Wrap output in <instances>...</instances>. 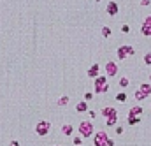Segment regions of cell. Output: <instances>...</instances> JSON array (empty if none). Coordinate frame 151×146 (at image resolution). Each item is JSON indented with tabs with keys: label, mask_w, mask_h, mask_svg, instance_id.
Returning a JSON list of instances; mask_svg holds the SVG:
<instances>
[{
	"label": "cell",
	"mask_w": 151,
	"mask_h": 146,
	"mask_svg": "<svg viewBox=\"0 0 151 146\" xmlns=\"http://www.w3.org/2000/svg\"><path fill=\"white\" fill-rule=\"evenodd\" d=\"M55 146H60V144H55Z\"/></svg>",
	"instance_id": "e575fe53"
},
{
	"label": "cell",
	"mask_w": 151,
	"mask_h": 146,
	"mask_svg": "<svg viewBox=\"0 0 151 146\" xmlns=\"http://www.w3.org/2000/svg\"><path fill=\"white\" fill-rule=\"evenodd\" d=\"M134 55H135V49L130 46V44H123V46H119V48L116 49V56H118V60H125V58L134 56Z\"/></svg>",
	"instance_id": "3957f363"
},
{
	"label": "cell",
	"mask_w": 151,
	"mask_h": 146,
	"mask_svg": "<svg viewBox=\"0 0 151 146\" xmlns=\"http://www.w3.org/2000/svg\"><path fill=\"white\" fill-rule=\"evenodd\" d=\"M72 144L74 146H81L83 144V137H81V135H74V137H72Z\"/></svg>",
	"instance_id": "ffe728a7"
},
{
	"label": "cell",
	"mask_w": 151,
	"mask_h": 146,
	"mask_svg": "<svg viewBox=\"0 0 151 146\" xmlns=\"http://www.w3.org/2000/svg\"><path fill=\"white\" fill-rule=\"evenodd\" d=\"M139 90L142 92V93H144L146 97H149V95H151V83H140Z\"/></svg>",
	"instance_id": "4fadbf2b"
},
{
	"label": "cell",
	"mask_w": 151,
	"mask_h": 146,
	"mask_svg": "<svg viewBox=\"0 0 151 146\" xmlns=\"http://www.w3.org/2000/svg\"><path fill=\"white\" fill-rule=\"evenodd\" d=\"M88 114H90V120H95V118H97V113H95L93 109H90V111H88Z\"/></svg>",
	"instance_id": "d4e9b609"
},
{
	"label": "cell",
	"mask_w": 151,
	"mask_h": 146,
	"mask_svg": "<svg viewBox=\"0 0 151 146\" xmlns=\"http://www.w3.org/2000/svg\"><path fill=\"white\" fill-rule=\"evenodd\" d=\"M111 34H113V30H111L109 27H102V35H104V39H109Z\"/></svg>",
	"instance_id": "ac0fdd59"
},
{
	"label": "cell",
	"mask_w": 151,
	"mask_h": 146,
	"mask_svg": "<svg viewBox=\"0 0 151 146\" xmlns=\"http://www.w3.org/2000/svg\"><path fill=\"white\" fill-rule=\"evenodd\" d=\"M118 120H119V114H114V116H111V118H107L106 120V125L107 127H118Z\"/></svg>",
	"instance_id": "7c38bea8"
},
{
	"label": "cell",
	"mask_w": 151,
	"mask_h": 146,
	"mask_svg": "<svg viewBox=\"0 0 151 146\" xmlns=\"http://www.w3.org/2000/svg\"><path fill=\"white\" fill-rule=\"evenodd\" d=\"M60 132H62V135H72V132H74V127L70 123H65V125H62V129H60Z\"/></svg>",
	"instance_id": "30bf717a"
},
{
	"label": "cell",
	"mask_w": 151,
	"mask_h": 146,
	"mask_svg": "<svg viewBox=\"0 0 151 146\" xmlns=\"http://www.w3.org/2000/svg\"><path fill=\"white\" fill-rule=\"evenodd\" d=\"M151 0H140V5H149Z\"/></svg>",
	"instance_id": "4dcf8cb0"
},
{
	"label": "cell",
	"mask_w": 151,
	"mask_h": 146,
	"mask_svg": "<svg viewBox=\"0 0 151 146\" xmlns=\"http://www.w3.org/2000/svg\"><path fill=\"white\" fill-rule=\"evenodd\" d=\"M116 100L118 102H125L127 100V93H123V92L121 93H116Z\"/></svg>",
	"instance_id": "7402d4cb"
},
{
	"label": "cell",
	"mask_w": 151,
	"mask_h": 146,
	"mask_svg": "<svg viewBox=\"0 0 151 146\" xmlns=\"http://www.w3.org/2000/svg\"><path fill=\"white\" fill-rule=\"evenodd\" d=\"M144 23H146V25H151V14H149V16H146V19H144Z\"/></svg>",
	"instance_id": "f546056e"
},
{
	"label": "cell",
	"mask_w": 151,
	"mask_h": 146,
	"mask_svg": "<svg viewBox=\"0 0 151 146\" xmlns=\"http://www.w3.org/2000/svg\"><path fill=\"white\" fill-rule=\"evenodd\" d=\"M142 108H140V106H134L132 109H130L128 111V116H137V118H140V114H142Z\"/></svg>",
	"instance_id": "8fae6325"
},
{
	"label": "cell",
	"mask_w": 151,
	"mask_h": 146,
	"mask_svg": "<svg viewBox=\"0 0 151 146\" xmlns=\"http://www.w3.org/2000/svg\"><path fill=\"white\" fill-rule=\"evenodd\" d=\"M76 111H77V113H86V111H88V102H86V100H79V102L76 104Z\"/></svg>",
	"instance_id": "5bb4252c"
},
{
	"label": "cell",
	"mask_w": 151,
	"mask_h": 146,
	"mask_svg": "<svg viewBox=\"0 0 151 146\" xmlns=\"http://www.w3.org/2000/svg\"><path fill=\"white\" fill-rule=\"evenodd\" d=\"M49 132H51V121H47V120L37 121V125H35V134L37 135L46 137V135H49Z\"/></svg>",
	"instance_id": "7a4b0ae2"
},
{
	"label": "cell",
	"mask_w": 151,
	"mask_h": 146,
	"mask_svg": "<svg viewBox=\"0 0 151 146\" xmlns=\"http://www.w3.org/2000/svg\"><path fill=\"white\" fill-rule=\"evenodd\" d=\"M9 146H19V141L18 139H13L11 143H9Z\"/></svg>",
	"instance_id": "f1b7e54d"
},
{
	"label": "cell",
	"mask_w": 151,
	"mask_h": 146,
	"mask_svg": "<svg viewBox=\"0 0 151 146\" xmlns=\"http://www.w3.org/2000/svg\"><path fill=\"white\" fill-rule=\"evenodd\" d=\"M123 132H125V129L121 127V125H118V127H116V135H121Z\"/></svg>",
	"instance_id": "cb8c5ba5"
},
{
	"label": "cell",
	"mask_w": 151,
	"mask_h": 146,
	"mask_svg": "<svg viewBox=\"0 0 151 146\" xmlns=\"http://www.w3.org/2000/svg\"><path fill=\"white\" fill-rule=\"evenodd\" d=\"M88 78L90 79H97L98 76H100V65L98 64H93V65H90V69H88Z\"/></svg>",
	"instance_id": "52a82bcc"
},
{
	"label": "cell",
	"mask_w": 151,
	"mask_h": 146,
	"mask_svg": "<svg viewBox=\"0 0 151 146\" xmlns=\"http://www.w3.org/2000/svg\"><path fill=\"white\" fill-rule=\"evenodd\" d=\"M92 99H93V93H90V92H86V93H84V100L88 102V100H92Z\"/></svg>",
	"instance_id": "484cf974"
},
{
	"label": "cell",
	"mask_w": 151,
	"mask_h": 146,
	"mask_svg": "<svg viewBox=\"0 0 151 146\" xmlns=\"http://www.w3.org/2000/svg\"><path fill=\"white\" fill-rule=\"evenodd\" d=\"M67 104H69V95H62V97L58 99V106L60 108H65Z\"/></svg>",
	"instance_id": "2e32d148"
},
{
	"label": "cell",
	"mask_w": 151,
	"mask_h": 146,
	"mask_svg": "<svg viewBox=\"0 0 151 146\" xmlns=\"http://www.w3.org/2000/svg\"><path fill=\"white\" fill-rule=\"evenodd\" d=\"M77 130H79V134H81V137H90V135H95L93 123L90 121V120H83L81 123H79Z\"/></svg>",
	"instance_id": "6da1fadb"
},
{
	"label": "cell",
	"mask_w": 151,
	"mask_h": 146,
	"mask_svg": "<svg viewBox=\"0 0 151 146\" xmlns=\"http://www.w3.org/2000/svg\"><path fill=\"white\" fill-rule=\"evenodd\" d=\"M140 34H142L144 37H151V25L142 23V25H140Z\"/></svg>",
	"instance_id": "9a60e30c"
},
{
	"label": "cell",
	"mask_w": 151,
	"mask_h": 146,
	"mask_svg": "<svg viewBox=\"0 0 151 146\" xmlns=\"http://www.w3.org/2000/svg\"><path fill=\"white\" fill-rule=\"evenodd\" d=\"M149 83H151V74H149Z\"/></svg>",
	"instance_id": "d6a6232c"
},
{
	"label": "cell",
	"mask_w": 151,
	"mask_h": 146,
	"mask_svg": "<svg viewBox=\"0 0 151 146\" xmlns=\"http://www.w3.org/2000/svg\"><path fill=\"white\" fill-rule=\"evenodd\" d=\"M144 64L146 65H151V51H148V53L144 55Z\"/></svg>",
	"instance_id": "603a6c76"
},
{
	"label": "cell",
	"mask_w": 151,
	"mask_h": 146,
	"mask_svg": "<svg viewBox=\"0 0 151 146\" xmlns=\"http://www.w3.org/2000/svg\"><path fill=\"white\" fill-rule=\"evenodd\" d=\"M95 2H100V0H95Z\"/></svg>",
	"instance_id": "836d02e7"
},
{
	"label": "cell",
	"mask_w": 151,
	"mask_h": 146,
	"mask_svg": "<svg viewBox=\"0 0 151 146\" xmlns=\"http://www.w3.org/2000/svg\"><path fill=\"white\" fill-rule=\"evenodd\" d=\"M106 146H114V139H111V137H109V141H107Z\"/></svg>",
	"instance_id": "1f68e13d"
},
{
	"label": "cell",
	"mask_w": 151,
	"mask_h": 146,
	"mask_svg": "<svg viewBox=\"0 0 151 146\" xmlns=\"http://www.w3.org/2000/svg\"><path fill=\"white\" fill-rule=\"evenodd\" d=\"M100 114H102V116L107 120V118H111V116H114V114H118V109L113 108V106H106V108L100 109Z\"/></svg>",
	"instance_id": "ba28073f"
},
{
	"label": "cell",
	"mask_w": 151,
	"mask_h": 146,
	"mask_svg": "<svg viewBox=\"0 0 151 146\" xmlns=\"http://www.w3.org/2000/svg\"><path fill=\"white\" fill-rule=\"evenodd\" d=\"M107 92H109V85H107V86H104L102 90H98V92H95V93H107Z\"/></svg>",
	"instance_id": "83f0119b"
},
{
	"label": "cell",
	"mask_w": 151,
	"mask_h": 146,
	"mask_svg": "<svg viewBox=\"0 0 151 146\" xmlns=\"http://www.w3.org/2000/svg\"><path fill=\"white\" fill-rule=\"evenodd\" d=\"M134 97H135V100H139V102H140V100H144V99H148V97H146L140 90H137V92H135V95H134Z\"/></svg>",
	"instance_id": "44dd1931"
},
{
	"label": "cell",
	"mask_w": 151,
	"mask_h": 146,
	"mask_svg": "<svg viewBox=\"0 0 151 146\" xmlns=\"http://www.w3.org/2000/svg\"><path fill=\"white\" fill-rule=\"evenodd\" d=\"M107 141H109L107 132H104V130L95 132V135H93V144H95V146H106Z\"/></svg>",
	"instance_id": "277c9868"
},
{
	"label": "cell",
	"mask_w": 151,
	"mask_h": 146,
	"mask_svg": "<svg viewBox=\"0 0 151 146\" xmlns=\"http://www.w3.org/2000/svg\"><path fill=\"white\" fill-rule=\"evenodd\" d=\"M106 13H107L109 16H118V13H119V5H118L116 0H111V2H107V5H106Z\"/></svg>",
	"instance_id": "8992f818"
},
{
	"label": "cell",
	"mask_w": 151,
	"mask_h": 146,
	"mask_svg": "<svg viewBox=\"0 0 151 146\" xmlns=\"http://www.w3.org/2000/svg\"><path fill=\"white\" fill-rule=\"evenodd\" d=\"M121 32H123V34H128V32H130V27H128V25H121Z\"/></svg>",
	"instance_id": "4316f807"
},
{
	"label": "cell",
	"mask_w": 151,
	"mask_h": 146,
	"mask_svg": "<svg viewBox=\"0 0 151 146\" xmlns=\"http://www.w3.org/2000/svg\"><path fill=\"white\" fill-rule=\"evenodd\" d=\"M140 121V118H137V116H127V123L128 125H137Z\"/></svg>",
	"instance_id": "e0dca14e"
},
{
	"label": "cell",
	"mask_w": 151,
	"mask_h": 146,
	"mask_svg": "<svg viewBox=\"0 0 151 146\" xmlns=\"http://www.w3.org/2000/svg\"><path fill=\"white\" fill-rule=\"evenodd\" d=\"M104 69H106V76H109V78H114V76H118V64L116 62H107V64L104 65Z\"/></svg>",
	"instance_id": "5b68a950"
},
{
	"label": "cell",
	"mask_w": 151,
	"mask_h": 146,
	"mask_svg": "<svg viewBox=\"0 0 151 146\" xmlns=\"http://www.w3.org/2000/svg\"><path fill=\"white\" fill-rule=\"evenodd\" d=\"M104 86H107V78H106V76H98V78L95 79V92L102 90Z\"/></svg>",
	"instance_id": "9c48e42d"
},
{
	"label": "cell",
	"mask_w": 151,
	"mask_h": 146,
	"mask_svg": "<svg viewBox=\"0 0 151 146\" xmlns=\"http://www.w3.org/2000/svg\"><path fill=\"white\" fill-rule=\"evenodd\" d=\"M118 83H119V86H121V88H127V86L130 85L128 78H125V76H123V78H119V81H118Z\"/></svg>",
	"instance_id": "d6986e66"
}]
</instances>
